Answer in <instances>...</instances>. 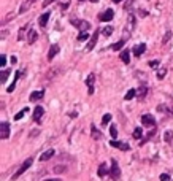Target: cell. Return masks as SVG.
Masks as SVG:
<instances>
[{
    "label": "cell",
    "instance_id": "24",
    "mask_svg": "<svg viewBox=\"0 0 173 181\" xmlns=\"http://www.w3.org/2000/svg\"><path fill=\"white\" fill-rule=\"evenodd\" d=\"M141 137H143V130H141V127H137V129L134 130V138H137V140H140Z\"/></svg>",
    "mask_w": 173,
    "mask_h": 181
},
{
    "label": "cell",
    "instance_id": "30",
    "mask_svg": "<svg viewBox=\"0 0 173 181\" xmlns=\"http://www.w3.org/2000/svg\"><path fill=\"white\" fill-rule=\"evenodd\" d=\"M53 172H54V173H64V172H65V165H56V167L53 169Z\"/></svg>",
    "mask_w": 173,
    "mask_h": 181
},
{
    "label": "cell",
    "instance_id": "36",
    "mask_svg": "<svg viewBox=\"0 0 173 181\" xmlns=\"http://www.w3.org/2000/svg\"><path fill=\"white\" fill-rule=\"evenodd\" d=\"M5 65H6V56L2 54L0 56V67H5Z\"/></svg>",
    "mask_w": 173,
    "mask_h": 181
},
{
    "label": "cell",
    "instance_id": "3",
    "mask_svg": "<svg viewBox=\"0 0 173 181\" xmlns=\"http://www.w3.org/2000/svg\"><path fill=\"white\" fill-rule=\"evenodd\" d=\"M141 124L143 126H146V127H154L156 126V119H154V116L153 114H143L141 116Z\"/></svg>",
    "mask_w": 173,
    "mask_h": 181
},
{
    "label": "cell",
    "instance_id": "41",
    "mask_svg": "<svg viewBox=\"0 0 173 181\" xmlns=\"http://www.w3.org/2000/svg\"><path fill=\"white\" fill-rule=\"evenodd\" d=\"M53 2H56V0H45V2L41 3V5H43V8H46V6L49 5V3H53Z\"/></svg>",
    "mask_w": 173,
    "mask_h": 181
},
{
    "label": "cell",
    "instance_id": "5",
    "mask_svg": "<svg viewBox=\"0 0 173 181\" xmlns=\"http://www.w3.org/2000/svg\"><path fill=\"white\" fill-rule=\"evenodd\" d=\"M100 35V30H95L94 32V35L89 38V41H87V46H86V50L87 51H91V50H94V46H95V43H97V37Z\"/></svg>",
    "mask_w": 173,
    "mask_h": 181
},
{
    "label": "cell",
    "instance_id": "13",
    "mask_svg": "<svg viewBox=\"0 0 173 181\" xmlns=\"http://www.w3.org/2000/svg\"><path fill=\"white\" fill-rule=\"evenodd\" d=\"M53 156H54V149H48L46 152H43V154L40 156V161L41 162H46V161H49Z\"/></svg>",
    "mask_w": 173,
    "mask_h": 181
},
{
    "label": "cell",
    "instance_id": "12",
    "mask_svg": "<svg viewBox=\"0 0 173 181\" xmlns=\"http://www.w3.org/2000/svg\"><path fill=\"white\" fill-rule=\"evenodd\" d=\"M144 51H146V45H144V43H140V45H137L134 48V54L137 56V57H138V56H141Z\"/></svg>",
    "mask_w": 173,
    "mask_h": 181
},
{
    "label": "cell",
    "instance_id": "32",
    "mask_svg": "<svg viewBox=\"0 0 173 181\" xmlns=\"http://www.w3.org/2000/svg\"><path fill=\"white\" fill-rule=\"evenodd\" d=\"M110 121H111V114H110V113L103 114V118H102V122H103V124H108Z\"/></svg>",
    "mask_w": 173,
    "mask_h": 181
},
{
    "label": "cell",
    "instance_id": "7",
    "mask_svg": "<svg viewBox=\"0 0 173 181\" xmlns=\"http://www.w3.org/2000/svg\"><path fill=\"white\" fill-rule=\"evenodd\" d=\"M0 130H2V138H3V140L10 137V124L6 122V121L0 124Z\"/></svg>",
    "mask_w": 173,
    "mask_h": 181
},
{
    "label": "cell",
    "instance_id": "40",
    "mask_svg": "<svg viewBox=\"0 0 173 181\" xmlns=\"http://www.w3.org/2000/svg\"><path fill=\"white\" fill-rule=\"evenodd\" d=\"M157 65H159V60H151V62H149V67H151V68H156Z\"/></svg>",
    "mask_w": 173,
    "mask_h": 181
},
{
    "label": "cell",
    "instance_id": "27",
    "mask_svg": "<svg viewBox=\"0 0 173 181\" xmlns=\"http://www.w3.org/2000/svg\"><path fill=\"white\" fill-rule=\"evenodd\" d=\"M10 73H11V70H2V73H0V80H2V83L6 81V78H8Z\"/></svg>",
    "mask_w": 173,
    "mask_h": 181
},
{
    "label": "cell",
    "instance_id": "31",
    "mask_svg": "<svg viewBox=\"0 0 173 181\" xmlns=\"http://www.w3.org/2000/svg\"><path fill=\"white\" fill-rule=\"evenodd\" d=\"M111 33H113V27L111 26H107L105 29H103V35L108 37V35H111Z\"/></svg>",
    "mask_w": 173,
    "mask_h": 181
},
{
    "label": "cell",
    "instance_id": "20",
    "mask_svg": "<svg viewBox=\"0 0 173 181\" xmlns=\"http://www.w3.org/2000/svg\"><path fill=\"white\" fill-rule=\"evenodd\" d=\"M19 76H21V72H16V73H15V81H13V83H11V86H10L8 89H6V90H8V92H10V94L13 92V90H15V86H16V81L19 80Z\"/></svg>",
    "mask_w": 173,
    "mask_h": 181
},
{
    "label": "cell",
    "instance_id": "44",
    "mask_svg": "<svg viewBox=\"0 0 173 181\" xmlns=\"http://www.w3.org/2000/svg\"><path fill=\"white\" fill-rule=\"evenodd\" d=\"M113 2H114V3H119V2H122V0H113Z\"/></svg>",
    "mask_w": 173,
    "mask_h": 181
},
{
    "label": "cell",
    "instance_id": "25",
    "mask_svg": "<svg viewBox=\"0 0 173 181\" xmlns=\"http://www.w3.org/2000/svg\"><path fill=\"white\" fill-rule=\"evenodd\" d=\"M110 135H111V140H116V137H117V129H116L114 124H113L111 127H110Z\"/></svg>",
    "mask_w": 173,
    "mask_h": 181
},
{
    "label": "cell",
    "instance_id": "17",
    "mask_svg": "<svg viewBox=\"0 0 173 181\" xmlns=\"http://www.w3.org/2000/svg\"><path fill=\"white\" fill-rule=\"evenodd\" d=\"M33 3H35V0H25V2L21 5V13H25V11L29 10Z\"/></svg>",
    "mask_w": 173,
    "mask_h": 181
},
{
    "label": "cell",
    "instance_id": "2",
    "mask_svg": "<svg viewBox=\"0 0 173 181\" xmlns=\"http://www.w3.org/2000/svg\"><path fill=\"white\" fill-rule=\"evenodd\" d=\"M72 24H73L75 27H78V29H80V32H84V30H89V29H91V24H89L87 21L73 19V21H72Z\"/></svg>",
    "mask_w": 173,
    "mask_h": 181
},
{
    "label": "cell",
    "instance_id": "8",
    "mask_svg": "<svg viewBox=\"0 0 173 181\" xmlns=\"http://www.w3.org/2000/svg\"><path fill=\"white\" fill-rule=\"evenodd\" d=\"M94 80H95V75L94 73H91L86 78V84H87V87H89V94H94Z\"/></svg>",
    "mask_w": 173,
    "mask_h": 181
},
{
    "label": "cell",
    "instance_id": "10",
    "mask_svg": "<svg viewBox=\"0 0 173 181\" xmlns=\"http://www.w3.org/2000/svg\"><path fill=\"white\" fill-rule=\"evenodd\" d=\"M43 113H45V110H43V107H37L35 110H33V121H40L41 119V116H43Z\"/></svg>",
    "mask_w": 173,
    "mask_h": 181
},
{
    "label": "cell",
    "instance_id": "18",
    "mask_svg": "<svg viewBox=\"0 0 173 181\" xmlns=\"http://www.w3.org/2000/svg\"><path fill=\"white\" fill-rule=\"evenodd\" d=\"M37 37H38L37 30H30V32H29V38H27L29 45H33V43H35V41H37Z\"/></svg>",
    "mask_w": 173,
    "mask_h": 181
},
{
    "label": "cell",
    "instance_id": "19",
    "mask_svg": "<svg viewBox=\"0 0 173 181\" xmlns=\"http://www.w3.org/2000/svg\"><path fill=\"white\" fill-rule=\"evenodd\" d=\"M121 60L124 62V64H129V62H130V53L127 50H124L121 53Z\"/></svg>",
    "mask_w": 173,
    "mask_h": 181
},
{
    "label": "cell",
    "instance_id": "16",
    "mask_svg": "<svg viewBox=\"0 0 173 181\" xmlns=\"http://www.w3.org/2000/svg\"><path fill=\"white\" fill-rule=\"evenodd\" d=\"M49 16H51V13H49V11H48V13H45V15H41V16H40V26H41V27H46L48 21H49Z\"/></svg>",
    "mask_w": 173,
    "mask_h": 181
},
{
    "label": "cell",
    "instance_id": "15",
    "mask_svg": "<svg viewBox=\"0 0 173 181\" xmlns=\"http://www.w3.org/2000/svg\"><path fill=\"white\" fill-rule=\"evenodd\" d=\"M146 94H148V87H146V86L138 87V90H137V97H138L140 100H143L144 97H146Z\"/></svg>",
    "mask_w": 173,
    "mask_h": 181
},
{
    "label": "cell",
    "instance_id": "45",
    "mask_svg": "<svg viewBox=\"0 0 173 181\" xmlns=\"http://www.w3.org/2000/svg\"><path fill=\"white\" fill-rule=\"evenodd\" d=\"M80 2H83V0H80Z\"/></svg>",
    "mask_w": 173,
    "mask_h": 181
},
{
    "label": "cell",
    "instance_id": "1",
    "mask_svg": "<svg viewBox=\"0 0 173 181\" xmlns=\"http://www.w3.org/2000/svg\"><path fill=\"white\" fill-rule=\"evenodd\" d=\"M32 162H33V159H30V157H29V159H25V162H24L22 165H21L19 169L16 170V173L13 175V179H18V178H19L21 175H22L24 172H27V170H29V167L32 165Z\"/></svg>",
    "mask_w": 173,
    "mask_h": 181
},
{
    "label": "cell",
    "instance_id": "28",
    "mask_svg": "<svg viewBox=\"0 0 173 181\" xmlns=\"http://www.w3.org/2000/svg\"><path fill=\"white\" fill-rule=\"evenodd\" d=\"M107 173H108V172H107V165H105V164H100V167H99V175H100V176H105Z\"/></svg>",
    "mask_w": 173,
    "mask_h": 181
},
{
    "label": "cell",
    "instance_id": "26",
    "mask_svg": "<svg viewBox=\"0 0 173 181\" xmlns=\"http://www.w3.org/2000/svg\"><path fill=\"white\" fill-rule=\"evenodd\" d=\"M27 113V108H24V110H21L19 111V113H16L15 114V121H19V119H22V118H24V114Z\"/></svg>",
    "mask_w": 173,
    "mask_h": 181
},
{
    "label": "cell",
    "instance_id": "42",
    "mask_svg": "<svg viewBox=\"0 0 173 181\" xmlns=\"http://www.w3.org/2000/svg\"><path fill=\"white\" fill-rule=\"evenodd\" d=\"M43 181H62L59 178H48V179H43Z\"/></svg>",
    "mask_w": 173,
    "mask_h": 181
},
{
    "label": "cell",
    "instance_id": "39",
    "mask_svg": "<svg viewBox=\"0 0 173 181\" xmlns=\"http://www.w3.org/2000/svg\"><path fill=\"white\" fill-rule=\"evenodd\" d=\"M170 37H171V32H167V33H165V37H164V40H162V41H164V43H167V41L170 40Z\"/></svg>",
    "mask_w": 173,
    "mask_h": 181
},
{
    "label": "cell",
    "instance_id": "22",
    "mask_svg": "<svg viewBox=\"0 0 173 181\" xmlns=\"http://www.w3.org/2000/svg\"><path fill=\"white\" fill-rule=\"evenodd\" d=\"M91 130H92V138H94V140H100V134H99V130H97L95 129V126H94V124H92V126H91Z\"/></svg>",
    "mask_w": 173,
    "mask_h": 181
},
{
    "label": "cell",
    "instance_id": "9",
    "mask_svg": "<svg viewBox=\"0 0 173 181\" xmlns=\"http://www.w3.org/2000/svg\"><path fill=\"white\" fill-rule=\"evenodd\" d=\"M43 95H45V90H35V92H32L30 94V102H37L40 99H43Z\"/></svg>",
    "mask_w": 173,
    "mask_h": 181
},
{
    "label": "cell",
    "instance_id": "4",
    "mask_svg": "<svg viewBox=\"0 0 173 181\" xmlns=\"http://www.w3.org/2000/svg\"><path fill=\"white\" fill-rule=\"evenodd\" d=\"M114 16V11L113 10H107V11H103L102 15H99V19L102 21V22H108V21H111Z\"/></svg>",
    "mask_w": 173,
    "mask_h": 181
},
{
    "label": "cell",
    "instance_id": "14",
    "mask_svg": "<svg viewBox=\"0 0 173 181\" xmlns=\"http://www.w3.org/2000/svg\"><path fill=\"white\" fill-rule=\"evenodd\" d=\"M110 173H111V176H113V178H117V176L121 175L119 167H117V162H116V161H113V164H111V172H110Z\"/></svg>",
    "mask_w": 173,
    "mask_h": 181
},
{
    "label": "cell",
    "instance_id": "6",
    "mask_svg": "<svg viewBox=\"0 0 173 181\" xmlns=\"http://www.w3.org/2000/svg\"><path fill=\"white\" fill-rule=\"evenodd\" d=\"M110 145H111L113 148L121 149V151H129L130 149V146L127 143H121V142H117V140H111V142H110Z\"/></svg>",
    "mask_w": 173,
    "mask_h": 181
},
{
    "label": "cell",
    "instance_id": "21",
    "mask_svg": "<svg viewBox=\"0 0 173 181\" xmlns=\"http://www.w3.org/2000/svg\"><path fill=\"white\" fill-rule=\"evenodd\" d=\"M124 43H126V41H124V40H119V41H116L114 45H111V50H113V51H119L121 48L124 46Z\"/></svg>",
    "mask_w": 173,
    "mask_h": 181
},
{
    "label": "cell",
    "instance_id": "23",
    "mask_svg": "<svg viewBox=\"0 0 173 181\" xmlns=\"http://www.w3.org/2000/svg\"><path fill=\"white\" fill-rule=\"evenodd\" d=\"M135 95H137V90L135 89H129L127 94H126V100H132Z\"/></svg>",
    "mask_w": 173,
    "mask_h": 181
},
{
    "label": "cell",
    "instance_id": "43",
    "mask_svg": "<svg viewBox=\"0 0 173 181\" xmlns=\"http://www.w3.org/2000/svg\"><path fill=\"white\" fill-rule=\"evenodd\" d=\"M89 2H92V3H97V2H99V0H89Z\"/></svg>",
    "mask_w": 173,
    "mask_h": 181
},
{
    "label": "cell",
    "instance_id": "29",
    "mask_svg": "<svg viewBox=\"0 0 173 181\" xmlns=\"http://www.w3.org/2000/svg\"><path fill=\"white\" fill-rule=\"evenodd\" d=\"M87 38H91V37H89V33H87V30L80 32V35H78V40H80V41H84V40H87Z\"/></svg>",
    "mask_w": 173,
    "mask_h": 181
},
{
    "label": "cell",
    "instance_id": "37",
    "mask_svg": "<svg viewBox=\"0 0 173 181\" xmlns=\"http://www.w3.org/2000/svg\"><path fill=\"white\" fill-rule=\"evenodd\" d=\"M165 75H167V70H165V68H164V70H159V72H157V78H159V80H162Z\"/></svg>",
    "mask_w": 173,
    "mask_h": 181
},
{
    "label": "cell",
    "instance_id": "34",
    "mask_svg": "<svg viewBox=\"0 0 173 181\" xmlns=\"http://www.w3.org/2000/svg\"><path fill=\"white\" fill-rule=\"evenodd\" d=\"M129 26H130V29H134V27H135V16L134 15L129 16Z\"/></svg>",
    "mask_w": 173,
    "mask_h": 181
},
{
    "label": "cell",
    "instance_id": "33",
    "mask_svg": "<svg viewBox=\"0 0 173 181\" xmlns=\"http://www.w3.org/2000/svg\"><path fill=\"white\" fill-rule=\"evenodd\" d=\"M25 29H27V26H24V27H21V29H19V37H18V40L21 41V40H22L24 38V33H25Z\"/></svg>",
    "mask_w": 173,
    "mask_h": 181
},
{
    "label": "cell",
    "instance_id": "35",
    "mask_svg": "<svg viewBox=\"0 0 173 181\" xmlns=\"http://www.w3.org/2000/svg\"><path fill=\"white\" fill-rule=\"evenodd\" d=\"M171 137H173V132H171V130H167V132H165V137H164V138H165V142H170Z\"/></svg>",
    "mask_w": 173,
    "mask_h": 181
},
{
    "label": "cell",
    "instance_id": "38",
    "mask_svg": "<svg viewBox=\"0 0 173 181\" xmlns=\"http://www.w3.org/2000/svg\"><path fill=\"white\" fill-rule=\"evenodd\" d=\"M161 181H170V176L167 175V173H162V175H161Z\"/></svg>",
    "mask_w": 173,
    "mask_h": 181
},
{
    "label": "cell",
    "instance_id": "11",
    "mask_svg": "<svg viewBox=\"0 0 173 181\" xmlns=\"http://www.w3.org/2000/svg\"><path fill=\"white\" fill-rule=\"evenodd\" d=\"M57 53H59V46L57 45H53L49 48V53H48V60H53L57 56Z\"/></svg>",
    "mask_w": 173,
    "mask_h": 181
}]
</instances>
